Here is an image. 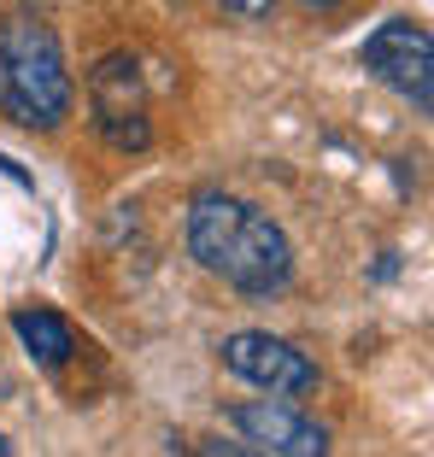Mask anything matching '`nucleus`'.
Returning a JSON list of instances; mask_svg holds the SVG:
<instances>
[{
	"mask_svg": "<svg viewBox=\"0 0 434 457\" xmlns=\"http://www.w3.org/2000/svg\"><path fill=\"white\" fill-rule=\"evenodd\" d=\"M188 253L246 299H271L294 282V246L271 212L235 194H200L188 212Z\"/></svg>",
	"mask_w": 434,
	"mask_h": 457,
	"instance_id": "nucleus-1",
	"label": "nucleus"
},
{
	"mask_svg": "<svg viewBox=\"0 0 434 457\" xmlns=\"http://www.w3.org/2000/svg\"><path fill=\"white\" fill-rule=\"evenodd\" d=\"M77 100L65 47L54 24L36 12H6L0 18V112L24 129H59Z\"/></svg>",
	"mask_w": 434,
	"mask_h": 457,
	"instance_id": "nucleus-2",
	"label": "nucleus"
},
{
	"mask_svg": "<svg viewBox=\"0 0 434 457\" xmlns=\"http://www.w3.org/2000/svg\"><path fill=\"white\" fill-rule=\"evenodd\" d=\"M358 59H364L370 77L388 82V88H394L399 100H411L417 112L434 106V41H429L422 24H411V18H381L364 36Z\"/></svg>",
	"mask_w": 434,
	"mask_h": 457,
	"instance_id": "nucleus-3",
	"label": "nucleus"
},
{
	"mask_svg": "<svg viewBox=\"0 0 434 457\" xmlns=\"http://www.w3.org/2000/svg\"><path fill=\"white\" fill-rule=\"evenodd\" d=\"M88 106H95V123L112 147L141 153L147 147V95H141V65L129 54H112L95 65L88 77Z\"/></svg>",
	"mask_w": 434,
	"mask_h": 457,
	"instance_id": "nucleus-4",
	"label": "nucleus"
},
{
	"mask_svg": "<svg viewBox=\"0 0 434 457\" xmlns=\"http://www.w3.org/2000/svg\"><path fill=\"white\" fill-rule=\"evenodd\" d=\"M223 363H230L241 381L276 393V399H305V393H317V363L305 358L299 346L264 335V328H241V335H230V340H223Z\"/></svg>",
	"mask_w": 434,
	"mask_h": 457,
	"instance_id": "nucleus-5",
	"label": "nucleus"
},
{
	"mask_svg": "<svg viewBox=\"0 0 434 457\" xmlns=\"http://www.w3.org/2000/svg\"><path fill=\"white\" fill-rule=\"evenodd\" d=\"M230 422L241 428L246 452H276V457H317V452H329V434L317 428L312 417H299L294 404H282L276 393L258 399V404H235Z\"/></svg>",
	"mask_w": 434,
	"mask_h": 457,
	"instance_id": "nucleus-6",
	"label": "nucleus"
},
{
	"mask_svg": "<svg viewBox=\"0 0 434 457\" xmlns=\"http://www.w3.org/2000/svg\"><path fill=\"white\" fill-rule=\"evenodd\" d=\"M13 328L18 340H24V352L47 370V376H59L71 363V352H77V335H71V323L59 317V311H13Z\"/></svg>",
	"mask_w": 434,
	"mask_h": 457,
	"instance_id": "nucleus-7",
	"label": "nucleus"
},
{
	"mask_svg": "<svg viewBox=\"0 0 434 457\" xmlns=\"http://www.w3.org/2000/svg\"><path fill=\"white\" fill-rule=\"evenodd\" d=\"M223 12H235V18H271L276 12V0H217Z\"/></svg>",
	"mask_w": 434,
	"mask_h": 457,
	"instance_id": "nucleus-8",
	"label": "nucleus"
},
{
	"mask_svg": "<svg viewBox=\"0 0 434 457\" xmlns=\"http://www.w3.org/2000/svg\"><path fill=\"white\" fill-rule=\"evenodd\" d=\"M6 452H13V440H6V434H0V457H6Z\"/></svg>",
	"mask_w": 434,
	"mask_h": 457,
	"instance_id": "nucleus-9",
	"label": "nucleus"
},
{
	"mask_svg": "<svg viewBox=\"0 0 434 457\" xmlns=\"http://www.w3.org/2000/svg\"><path fill=\"white\" fill-rule=\"evenodd\" d=\"M305 6H340V0H305Z\"/></svg>",
	"mask_w": 434,
	"mask_h": 457,
	"instance_id": "nucleus-10",
	"label": "nucleus"
}]
</instances>
